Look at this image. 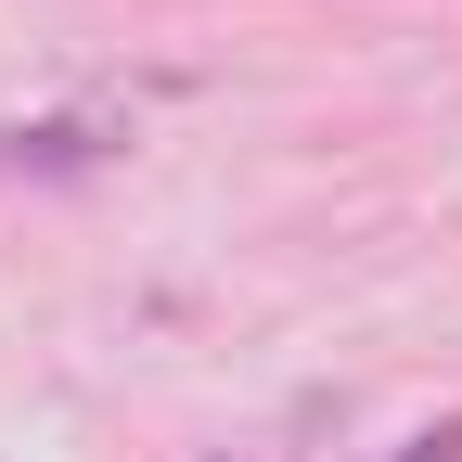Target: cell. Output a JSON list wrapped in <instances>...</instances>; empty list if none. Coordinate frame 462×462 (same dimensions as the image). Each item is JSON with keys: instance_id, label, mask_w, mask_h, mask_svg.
<instances>
[{"instance_id": "1", "label": "cell", "mask_w": 462, "mask_h": 462, "mask_svg": "<svg viewBox=\"0 0 462 462\" xmlns=\"http://www.w3.org/2000/svg\"><path fill=\"white\" fill-rule=\"evenodd\" d=\"M218 462H231V449H218Z\"/></svg>"}]
</instances>
